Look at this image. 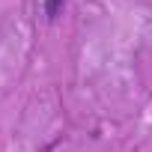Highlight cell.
<instances>
[{
  "label": "cell",
  "instance_id": "obj_1",
  "mask_svg": "<svg viewBox=\"0 0 152 152\" xmlns=\"http://www.w3.org/2000/svg\"><path fill=\"white\" fill-rule=\"evenodd\" d=\"M45 18L48 21H57L60 15H63V9H66V0H45Z\"/></svg>",
  "mask_w": 152,
  "mask_h": 152
}]
</instances>
